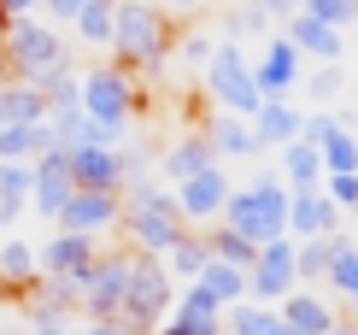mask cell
<instances>
[{
    "label": "cell",
    "mask_w": 358,
    "mask_h": 335,
    "mask_svg": "<svg viewBox=\"0 0 358 335\" xmlns=\"http://www.w3.org/2000/svg\"><path fill=\"white\" fill-rule=\"evenodd\" d=\"M176 53L171 18L153 0H117V24H112V65L117 71H165Z\"/></svg>",
    "instance_id": "1"
},
{
    "label": "cell",
    "mask_w": 358,
    "mask_h": 335,
    "mask_svg": "<svg viewBox=\"0 0 358 335\" xmlns=\"http://www.w3.org/2000/svg\"><path fill=\"white\" fill-rule=\"evenodd\" d=\"M124 241L136 259H165L176 241H182V212H176L171 189H159V182H129L124 189Z\"/></svg>",
    "instance_id": "2"
},
{
    "label": "cell",
    "mask_w": 358,
    "mask_h": 335,
    "mask_svg": "<svg viewBox=\"0 0 358 335\" xmlns=\"http://www.w3.org/2000/svg\"><path fill=\"white\" fill-rule=\"evenodd\" d=\"M223 224H229L235 235H247L252 247L282 241V235H288V189H282V177L276 171H259V177L235 182L229 206H223Z\"/></svg>",
    "instance_id": "3"
},
{
    "label": "cell",
    "mask_w": 358,
    "mask_h": 335,
    "mask_svg": "<svg viewBox=\"0 0 358 335\" xmlns=\"http://www.w3.org/2000/svg\"><path fill=\"white\" fill-rule=\"evenodd\" d=\"M0 48H6L12 83H41V77H53V71H65V65H71V41L59 36V24H41V18H18V24H6Z\"/></svg>",
    "instance_id": "4"
},
{
    "label": "cell",
    "mask_w": 358,
    "mask_h": 335,
    "mask_svg": "<svg viewBox=\"0 0 358 335\" xmlns=\"http://www.w3.org/2000/svg\"><path fill=\"white\" fill-rule=\"evenodd\" d=\"M200 83H206V95H212L217 112L247 118V124L259 118L264 95H259V83H252V59L241 53V41H223L217 36V53H212V65L200 71Z\"/></svg>",
    "instance_id": "5"
},
{
    "label": "cell",
    "mask_w": 358,
    "mask_h": 335,
    "mask_svg": "<svg viewBox=\"0 0 358 335\" xmlns=\"http://www.w3.org/2000/svg\"><path fill=\"white\" fill-rule=\"evenodd\" d=\"M171 312H176V277L165 271V259H136V265H129V294H124L117 324H124L129 335H153Z\"/></svg>",
    "instance_id": "6"
},
{
    "label": "cell",
    "mask_w": 358,
    "mask_h": 335,
    "mask_svg": "<svg viewBox=\"0 0 358 335\" xmlns=\"http://www.w3.org/2000/svg\"><path fill=\"white\" fill-rule=\"evenodd\" d=\"M136 112H141V88H136V77H129V71H117V65L83 71V118H88V124L129 135Z\"/></svg>",
    "instance_id": "7"
},
{
    "label": "cell",
    "mask_w": 358,
    "mask_h": 335,
    "mask_svg": "<svg viewBox=\"0 0 358 335\" xmlns=\"http://www.w3.org/2000/svg\"><path fill=\"white\" fill-rule=\"evenodd\" d=\"M229 194H235V177L223 171V165H212V171L176 182L171 200H176V212H182L188 230H212V224H223V206H229Z\"/></svg>",
    "instance_id": "8"
},
{
    "label": "cell",
    "mask_w": 358,
    "mask_h": 335,
    "mask_svg": "<svg viewBox=\"0 0 358 335\" xmlns=\"http://www.w3.org/2000/svg\"><path fill=\"white\" fill-rule=\"evenodd\" d=\"M129 265H136V253H129V247H117V253H100V259H94V271L83 277V317H117V312H124Z\"/></svg>",
    "instance_id": "9"
},
{
    "label": "cell",
    "mask_w": 358,
    "mask_h": 335,
    "mask_svg": "<svg viewBox=\"0 0 358 335\" xmlns=\"http://www.w3.org/2000/svg\"><path fill=\"white\" fill-rule=\"evenodd\" d=\"M300 288L294 277V241H264L259 253H252V271H247V300H259V306H282V300Z\"/></svg>",
    "instance_id": "10"
},
{
    "label": "cell",
    "mask_w": 358,
    "mask_h": 335,
    "mask_svg": "<svg viewBox=\"0 0 358 335\" xmlns=\"http://www.w3.org/2000/svg\"><path fill=\"white\" fill-rule=\"evenodd\" d=\"M117 224H124V194H88V189H77V194L65 200V212L53 218V230L88 235V241H106Z\"/></svg>",
    "instance_id": "11"
},
{
    "label": "cell",
    "mask_w": 358,
    "mask_h": 335,
    "mask_svg": "<svg viewBox=\"0 0 358 335\" xmlns=\"http://www.w3.org/2000/svg\"><path fill=\"white\" fill-rule=\"evenodd\" d=\"M252 83H259L264 100H294V88L306 83V59L294 53L288 36H271L259 48V59H252Z\"/></svg>",
    "instance_id": "12"
},
{
    "label": "cell",
    "mask_w": 358,
    "mask_h": 335,
    "mask_svg": "<svg viewBox=\"0 0 358 335\" xmlns=\"http://www.w3.org/2000/svg\"><path fill=\"white\" fill-rule=\"evenodd\" d=\"M100 253H106L100 241H88V235H65V230H53V235L36 247V259H41V277L71 282V288H83V277L94 271V259H100Z\"/></svg>",
    "instance_id": "13"
},
{
    "label": "cell",
    "mask_w": 358,
    "mask_h": 335,
    "mask_svg": "<svg viewBox=\"0 0 358 335\" xmlns=\"http://www.w3.org/2000/svg\"><path fill=\"white\" fill-rule=\"evenodd\" d=\"M153 335H223V306L200 282H188V288H176V312Z\"/></svg>",
    "instance_id": "14"
},
{
    "label": "cell",
    "mask_w": 358,
    "mask_h": 335,
    "mask_svg": "<svg viewBox=\"0 0 358 335\" xmlns=\"http://www.w3.org/2000/svg\"><path fill=\"white\" fill-rule=\"evenodd\" d=\"M71 182L88 194H124V153L117 147H71Z\"/></svg>",
    "instance_id": "15"
},
{
    "label": "cell",
    "mask_w": 358,
    "mask_h": 335,
    "mask_svg": "<svg viewBox=\"0 0 358 335\" xmlns=\"http://www.w3.org/2000/svg\"><path fill=\"white\" fill-rule=\"evenodd\" d=\"M71 194H77V182H71V165H65V153L53 147L48 159H36V189H29V212L53 224L59 212H65Z\"/></svg>",
    "instance_id": "16"
},
{
    "label": "cell",
    "mask_w": 358,
    "mask_h": 335,
    "mask_svg": "<svg viewBox=\"0 0 358 335\" xmlns=\"http://www.w3.org/2000/svg\"><path fill=\"white\" fill-rule=\"evenodd\" d=\"M317 235H341V212L323 189L311 194H288V241H317Z\"/></svg>",
    "instance_id": "17"
},
{
    "label": "cell",
    "mask_w": 358,
    "mask_h": 335,
    "mask_svg": "<svg viewBox=\"0 0 358 335\" xmlns=\"http://www.w3.org/2000/svg\"><path fill=\"white\" fill-rule=\"evenodd\" d=\"M276 317H282V324H288L294 335H329V329L341 324V312L317 294V288H294V294L276 306Z\"/></svg>",
    "instance_id": "18"
},
{
    "label": "cell",
    "mask_w": 358,
    "mask_h": 335,
    "mask_svg": "<svg viewBox=\"0 0 358 335\" xmlns=\"http://www.w3.org/2000/svg\"><path fill=\"white\" fill-rule=\"evenodd\" d=\"M212 165H217V153H212V142H206L200 130H182L165 153H159V171L171 177V189L188 182V177H200V171H212Z\"/></svg>",
    "instance_id": "19"
},
{
    "label": "cell",
    "mask_w": 358,
    "mask_h": 335,
    "mask_svg": "<svg viewBox=\"0 0 358 335\" xmlns=\"http://www.w3.org/2000/svg\"><path fill=\"white\" fill-rule=\"evenodd\" d=\"M282 36L294 41V53H300V59H317V65H335V59H341V29L306 18V12H294V18L282 24Z\"/></svg>",
    "instance_id": "20"
},
{
    "label": "cell",
    "mask_w": 358,
    "mask_h": 335,
    "mask_svg": "<svg viewBox=\"0 0 358 335\" xmlns=\"http://www.w3.org/2000/svg\"><path fill=\"white\" fill-rule=\"evenodd\" d=\"M300 124H306V118H300V106H294V100H264L259 118H252V142H259V153H264V147H276V153H282L288 142H300Z\"/></svg>",
    "instance_id": "21"
},
{
    "label": "cell",
    "mask_w": 358,
    "mask_h": 335,
    "mask_svg": "<svg viewBox=\"0 0 358 335\" xmlns=\"http://www.w3.org/2000/svg\"><path fill=\"white\" fill-rule=\"evenodd\" d=\"M200 135L212 142L217 165H223V159H252V153H259V142H252V124H247V118H229V112L206 118V124H200Z\"/></svg>",
    "instance_id": "22"
},
{
    "label": "cell",
    "mask_w": 358,
    "mask_h": 335,
    "mask_svg": "<svg viewBox=\"0 0 358 335\" xmlns=\"http://www.w3.org/2000/svg\"><path fill=\"white\" fill-rule=\"evenodd\" d=\"M0 277H6L12 294H29V288L41 282V259H36V241H24V235H6L0 241Z\"/></svg>",
    "instance_id": "23"
},
{
    "label": "cell",
    "mask_w": 358,
    "mask_h": 335,
    "mask_svg": "<svg viewBox=\"0 0 358 335\" xmlns=\"http://www.w3.org/2000/svg\"><path fill=\"white\" fill-rule=\"evenodd\" d=\"M282 189L288 194H311V189H323V153L311 142H288L282 147Z\"/></svg>",
    "instance_id": "24"
},
{
    "label": "cell",
    "mask_w": 358,
    "mask_h": 335,
    "mask_svg": "<svg viewBox=\"0 0 358 335\" xmlns=\"http://www.w3.org/2000/svg\"><path fill=\"white\" fill-rule=\"evenodd\" d=\"M294 12H300V0H247L241 12H229V24H223V41H235L241 29H271V24H288Z\"/></svg>",
    "instance_id": "25"
},
{
    "label": "cell",
    "mask_w": 358,
    "mask_h": 335,
    "mask_svg": "<svg viewBox=\"0 0 358 335\" xmlns=\"http://www.w3.org/2000/svg\"><path fill=\"white\" fill-rule=\"evenodd\" d=\"M347 247V235H317V241H294V277L300 282H329L335 253Z\"/></svg>",
    "instance_id": "26"
},
{
    "label": "cell",
    "mask_w": 358,
    "mask_h": 335,
    "mask_svg": "<svg viewBox=\"0 0 358 335\" xmlns=\"http://www.w3.org/2000/svg\"><path fill=\"white\" fill-rule=\"evenodd\" d=\"M206 265H212V247H206V230H182V241H176V247L165 253V271L176 277V288H188V282L200 277Z\"/></svg>",
    "instance_id": "27"
},
{
    "label": "cell",
    "mask_w": 358,
    "mask_h": 335,
    "mask_svg": "<svg viewBox=\"0 0 358 335\" xmlns=\"http://www.w3.org/2000/svg\"><path fill=\"white\" fill-rule=\"evenodd\" d=\"M0 124H48V100L36 83H6L0 88Z\"/></svg>",
    "instance_id": "28"
},
{
    "label": "cell",
    "mask_w": 358,
    "mask_h": 335,
    "mask_svg": "<svg viewBox=\"0 0 358 335\" xmlns=\"http://www.w3.org/2000/svg\"><path fill=\"white\" fill-rule=\"evenodd\" d=\"M29 189H36V165H0V224H18L29 212Z\"/></svg>",
    "instance_id": "29"
},
{
    "label": "cell",
    "mask_w": 358,
    "mask_h": 335,
    "mask_svg": "<svg viewBox=\"0 0 358 335\" xmlns=\"http://www.w3.org/2000/svg\"><path fill=\"white\" fill-rule=\"evenodd\" d=\"M194 282H200V288H206V294L217 300L223 312L247 306V271H235V265H217V259H212V265H206V271H200Z\"/></svg>",
    "instance_id": "30"
},
{
    "label": "cell",
    "mask_w": 358,
    "mask_h": 335,
    "mask_svg": "<svg viewBox=\"0 0 358 335\" xmlns=\"http://www.w3.org/2000/svg\"><path fill=\"white\" fill-rule=\"evenodd\" d=\"M112 24H117V0H88L71 29H77L83 48H112Z\"/></svg>",
    "instance_id": "31"
},
{
    "label": "cell",
    "mask_w": 358,
    "mask_h": 335,
    "mask_svg": "<svg viewBox=\"0 0 358 335\" xmlns=\"http://www.w3.org/2000/svg\"><path fill=\"white\" fill-rule=\"evenodd\" d=\"M206 247H212L217 265H235V271H252V253H259L247 235H235L229 224H212V230H206Z\"/></svg>",
    "instance_id": "32"
},
{
    "label": "cell",
    "mask_w": 358,
    "mask_h": 335,
    "mask_svg": "<svg viewBox=\"0 0 358 335\" xmlns=\"http://www.w3.org/2000/svg\"><path fill=\"white\" fill-rule=\"evenodd\" d=\"M317 153H323V177H358V135L352 130H335Z\"/></svg>",
    "instance_id": "33"
},
{
    "label": "cell",
    "mask_w": 358,
    "mask_h": 335,
    "mask_svg": "<svg viewBox=\"0 0 358 335\" xmlns=\"http://www.w3.org/2000/svg\"><path fill=\"white\" fill-rule=\"evenodd\" d=\"M276 324H282L276 306H259V300H247V306L223 312V335H271Z\"/></svg>",
    "instance_id": "34"
},
{
    "label": "cell",
    "mask_w": 358,
    "mask_h": 335,
    "mask_svg": "<svg viewBox=\"0 0 358 335\" xmlns=\"http://www.w3.org/2000/svg\"><path fill=\"white\" fill-rule=\"evenodd\" d=\"M329 288L341 300H352L358 306V241H347V247L335 253V265H329Z\"/></svg>",
    "instance_id": "35"
},
{
    "label": "cell",
    "mask_w": 358,
    "mask_h": 335,
    "mask_svg": "<svg viewBox=\"0 0 358 335\" xmlns=\"http://www.w3.org/2000/svg\"><path fill=\"white\" fill-rule=\"evenodd\" d=\"M300 12L317 18V24H329V29H347L358 18V0H300Z\"/></svg>",
    "instance_id": "36"
},
{
    "label": "cell",
    "mask_w": 358,
    "mask_h": 335,
    "mask_svg": "<svg viewBox=\"0 0 358 335\" xmlns=\"http://www.w3.org/2000/svg\"><path fill=\"white\" fill-rule=\"evenodd\" d=\"M212 53H217V36H200V29H188V36H176V59L194 71H206L212 65Z\"/></svg>",
    "instance_id": "37"
},
{
    "label": "cell",
    "mask_w": 358,
    "mask_h": 335,
    "mask_svg": "<svg viewBox=\"0 0 358 335\" xmlns=\"http://www.w3.org/2000/svg\"><path fill=\"white\" fill-rule=\"evenodd\" d=\"M300 88H306V100H317V106H329V100L341 95V71H335V65H323V71H311V77H306Z\"/></svg>",
    "instance_id": "38"
},
{
    "label": "cell",
    "mask_w": 358,
    "mask_h": 335,
    "mask_svg": "<svg viewBox=\"0 0 358 335\" xmlns=\"http://www.w3.org/2000/svg\"><path fill=\"white\" fill-rule=\"evenodd\" d=\"M323 194L335 200V212H358V177H323Z\"/></svg>",
    "instance_id": "39"
},
{
    "label": "cell",
    "mask_w": 358,
    "mask_h": 335,
    "mask_svg": "<svg viewBox=\"0 0 358 335\" xmlns=\"http://www.w3.org/2000/svg\"><path fill=\"white\" fill-rule=\"evenodd\" d=\"M335 130H341V118H329V112H311L306 124H300V142H311V147H323V142H329Z\"/></svg>",
    "instance_id": "40"
},
{
    "label": "cell",
    "mask_w": 358,
    "mask_h": 335,
    "mask_svg": "<svg viewBox=\"0 0 358 335\" xmlns=\"http://www.w3.org/2000/svg\"><path fill=\"white\" fill-rule=\"evenodd\" d=\"M65 335H129V329L117 324V317H71Z\"/></svg>",
    "instance_id": "41"
},
{
    "label": "cell",
    "mask_w": 358,
    "mask_h": 335,
    "mask_svg": "<svg viewBox=\"0 0 358 335\" xmlns=\"http://www.w3.org/2000/svg\"><path fill=\"white\" fill-rule=\"evenodd\" d=\"M88 6V0H41V12H48L53 24H77V12Z\"/></svg>",
    "instance_id": "42"
},
{
    "label": "cell",
    "mask_w": 358,
    "mask_h": 335,
    "mask_svg": "<svg viewBox=\"0 0 358 335\" xmlns=\"http://www.w3.org/2000/svg\"><path fill=\"white\" fill-rule=\"evenodd\" d=\"M41 12V0H0V18L6 24H18V18H36Z\"/></svg>",
    "instance_id": "43"
},
{
    "label": "cell",
    "mask_w": 358,
    "mask_h": 335,
    "mask_svg": "<svg viewBox=\"0 0 358 335\" xmlns=\"http://www.w3.org/2000/svg\"><path fill=\"white\" fill-rule=\"evenodd\" d=\"M159 12H165V18H194V12L206 6V0H153Z\"/></svg>",
    "instance_id": "44"
},
{
    "label": "cell",
    "mask_w": 358,
    "mask_h": 335,
    "mask_svg": "<svg viewBox=\"0 0 358 335\" xmlns=\"http://www.w3.org/2000/svg\"><path fill=\"white\" fill-rule=\"evenodd\" d=\"M329 335H358V324H352V317H341V324H335Z\"/></svg>",
    "instance_id": "45"
},
{
    "label": "cell",
    "mask_w": 358,
    "mask_h": 335,
    "mask_svg": "<svg viewBox=\"0 0 358 335\" xmlns=\"http://www.w3.org/2000/svg\"><path fill=\"white\" fill-rule=\"evenodd\" d=\"M12 83V65H6V48H0V88Z\"/></svg>",
    "instance_id": "46"
},
{
    "label": "cell",
    "mask_w": 358,
    "mask_h": 335,
    "mask_svg": "<svg viewBox=\"0 0 358 335\" xmlns=\"http://www.w3.org/2000/svg\"><path fill=\"white\" fill-rule=\"evenodd\" d=\"M6 300H18V294H12V288H6V277H0V306H6Z\"/></svg>",
    "instance_id": "47"
},
{
    "label": "cell",
    "mask_w": 358,
    "mask_h": 335,
    "mask_svg": "<svg viewBox=\"0 0 358 335\" xmlns=\"http://www.w3.org/2000/svg\"><path fill=\"white\" fill-rule=\"evenodd\" d=\"M0 335H18V329H12V317H0Z\"/></svg>",
    "instance_id": "48"
},
{
    "label": "cell",
    "mask_w": 358,
    "mask_h": 335,
    "mask_svg": "<svg viewBox=\"0 0 358 335\" xmlns=\"http://www.w3.org/2000/svg\"><path fill=\"white\" fill-rule=\"evenodd\" d=\"M271 335H294V329H288V324H276V329H271Z\"/></svg>",
    "instance_id": "49"
},
{
    "label": "cell",
    "mask_w": 358,
    "mask_h": 335,
    "mask_svg": "<svg viewBox=\"0 0 358 335\" xmlns=\"http://www.w3.org/2000/svg\"><path fill=\"white\" fill-rule=\"evenodd\" d=\"M0 36H6V18H0Z\"/></svg>",
    "instance_id": "50"
},
{
    "label": "cell",
    "mask_w": 358,
    "mask_h": 335,
    "mask_svg": "<svg viewBox=\"0 0 358 335\" xmlns=\"http://www.w3.org/2000/svg\"><path fill=\"white\" fill-rule=\"evenodd\" d=\"M352 118H358V112H352ZM352 135H358V130H352Z\"/></svg>",
    "instance_id": "51"
},
{
    "label": "cell",
    "mask_w": 358,
    "mask_h": 335,
    "mask_svg": "<svg viewBox=\"0 0 358 335\" xmlns=\"http://www.w3.org/2000/svg\"><path fill=\"white\" fill-rule=\"evenodd\" d=\"M352 324H358V317H352Z\"/></svg>",
    "instance_id": "52"
}]
</instances>
